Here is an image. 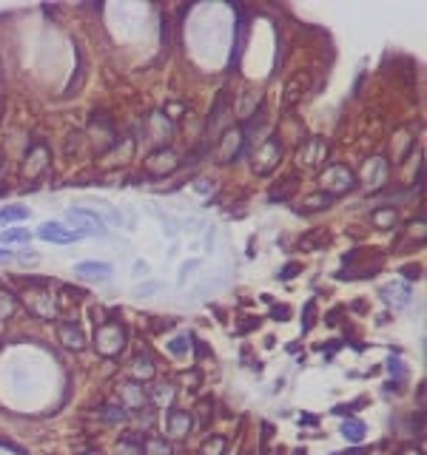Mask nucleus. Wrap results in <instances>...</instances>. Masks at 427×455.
<instances>
[{
	"instance_id": "20e7f679",
	"label": "nucleus",
	"mask_w": 427,
	"mask_h": 455,
	"mask_svg": "<svg viewBox=\"0 0 427 455\" xmlns=\"http://www.w3.org/2000/svg\"><path fill=\"white\" fill-rule=\"evenodd\" d=\"M66 222L72 225V231L80 234V237H106L109 234L106 222L94 210H86V208H69L66 210Z\"/></svg>"
},
{
	"instance_id": "f03ea898",
	"label": "nucleus",
	"mask_w": 427,
	"mask_h": 455,
	"mask_svg": "<svg viewBox=\"0 0 427 455\" xmlns=\"http://www.w3.org/2000/svg\"><path fill=\"white\" fill-rule=\"evenodd\" d=\"M319 182H322V193H328L331 199H336V196H342V193H348V191L356 188V174H353L348 165H328V168L322 171Z\"/></svg>"
},
{
	"instance_id": "ddd939ff",
	"label": "nucleus",
	"mask_w": 427,
	"mask_h": 455,
	"mask_svg": "<svg viewBox=\"0 0 427 455\" xmlns=\"http://www.w3.org/2000/svg\"><path fill=\"white\" fill-rule=\"evenodd\" d=\"M57 339H60L63 347H69V350H83V347H86V336H83L80 325H74V322H60V325H57Z\"/></svg>"
},
{
	"instance_id": "9d476101",
	"label": "nucleus",
	"mask_w": 427,
	"mask_h": 455,
	"mask_svg": "<svg viewBox=\"0 0 427 455\" xmlns=\"http://www.w3.org/2000/svg\"><path fill=\"white\" fill-rule=\"evenodd\" d=\"M194 429V418L188 410H179V407H171L168 415H165V435L174 438V441H182L188 438Z\"/></svg>"
},
{
	"instance_id": "b1692460",
	"label": "nucleus",
	"mask_w": 427,
	"mask_h": 455,
	"mask_svg": "<svg viewBox=\"0 0 427 455\" xmlns=\"http://www.w3.org/2000/svg\"><path fill=\"white\" fill-rule=\"evenodd\" d=\"M143 452H145V455H171V444H168L165 438H157V435H151V438H145V444H143Z\"/></svg>"
},
{
	"instance_id": "4c0bfd02",
	"label": "nucleus",
	"mask_w": 427,
	"mask_h": 455,
	"mask_svg": "<svg viewBox=\"0 0 427 455\" xmlns=\"http://www.w3.org/2000/svg\"><path fill=\"white\" fill-rule=\"evenodd\" d=\"M154 291H160V285H145V288H140V291H137V293H140V296H143V293H154Z\"/></svg>"
},
{
	"instance_id": "393cba45",
	"label": "nucleus",
	"mask_w": 427,
	"mask_h": 455,
	"mask_svg": "<svg viewBox=\"0 0 427 455\" xmlns=\"http://www.w3.org/2000/svg\"><path fill=\"white\" fill-rule=\"evenodd\" d=\"M32 234H29V228H6L4 234H0V242L4 245H15V242H29Z\"/></svg>"
},
{
	"instance_id": "6e6552de",
	"label": "nucleus",
	"mask_w": 427,
	"mask_h": 455,
	"mask_svg": "<svg viewBox=\"0 0 427 455\" xmlns=\"http://www.w3.org/2000/svg\"><path fill=\"white\" fill-rule=\"evenodd\" d=\"M145 171L151 174V176H168V174H174L177 168H179V159H177V154L171 151V148H157V151H151L148 157H145Z\"/></svg>"
},
{
	"instance_id": "a211bd4d",
	"label": "nucleus",
	"mask_w": 427,
	"mask_h": 455,
	"mask_svg": "<svg viewBox=\"0 0 427 455\" xmlns=\"http://www.w3.org/2000/svg\"><path fill=\"white\" fill-rule=\"evenodd\" d=\"M365 432H367V427H365V421H359V418H348V421L342 424V435H345V441H350V444H362V441H365Z\"/></svg>"
},
{
	"instance_id": "f3484780",
	"label": "nucleus",
	"mask_w": 427,
	"mask_h": 455,
	"mask_svg": "<svg viewBox=\"0 0 427 455\" xmlns=\"http://www.w3.org/2000/svg\"><path fill=\"white\" fill-rule=\"evenodd\" d=\"M382 299L387 305H393V308H407L410 305V291L404 285H387V288H382Z\"/></svg>"
},
{
	"instance_id": "2eb2a0df",
	"label": "nucleus",
	"mask_w": 427,
	"mask_h": 455,
	"mask_svg": "<svg viewBox=\"0 0 427 455\" xmlns=\"http://www.w3.org/2000/svg\"><path fill=\"white\" fill-rule=\"evenodd\" d=\"M120 395H123V401H120V404H123L126 410H140V407L145 404V398H148L140 381H128V384H123Z\"/></svg>"
},
{
	"instance_id": "72a5a7b5",
	"label": "nucleus",
	"mask_w": 427,
	"mask_h": 455,
	"mask_svg": "<svg viewBox=\"0 0 427 455\" xmlns=\"http://www.w3.org/2000/svg\"><path fill=\"white\" fill-rule=\"evenodd\" d=\"M288 316H291V308H288V305L274 308V319H277V322H288Z\"/></svg>"
},
{
	"instance_id": "cd10ccee",
	"label": "nucleus",
	"mask_w": 427,
	"mask_h": 455,
	"mask_svg": "<svg viewBox=\"0 0 427 455\" xmlns=\"http://www.w3.org/2000/svg\"><path fill=\"white\" fill-rule=\"evenodd\" d=\"M174 387L171 384H162V387H151V398H154V404H171L174 401Z\"/></svg>"
},
{
	"instance_id": "e433bc0d",
	"label": "nucleus",
	"mask_w": 427,
	"mask_h": 455,
	"mask_svg": "<svg viewBox=\"0 0 427 455\" xmlns=\"http://www.w3.org/2000/svg\"><path fill=\"white\" fill-rule=\"evenodd\" d=\"M390 364V373H396V376H404V367H401V361H387Z\"/></svg>"
},
{
	"instance_id": "c85d7f7f",
	"label": "nucleus",
	"mask_w": 427,
	"mask_h": 455,
	"mask_svg": "<svg viewBox=\"0 0 427 455\" xmlns=\"http://www.w3.org/2000/svg\"><path fill=\"white\" fill-rule=\"evenodd\" d=\"M117 455H143V444H140L137 438L126 435V438L120 441V446H117Z\"/></svg>"
},
{
	"instance_id": "aec40b11",
	"label": "nucleus",
	"mask_w": 427,
	"mask_h": 455,
	"mask_svg": "<svg viewBox=\"0 0 427 455\" xmlns=\"http://www.w3.org/2000/svg\"><path fill=\"white\" fill-rule=\"evenodd\" d=\"M370 222H373V228H379V231H390V228L396 225V210L393 208H376L370 213Z\"/></svg>"
},
{
	"instance_id": "5701e85b",
	"label": "nucleus",
	"mask_w": 427,
	"mask_h": 455,
	"mask_svg": "<svg viewBox=\"0 0 427 455\" xmlns=\"http://www.w3.org/2000/svg\"><path fill=\"white\" fill-rule=\"evenodd\" d=\"M29 216V208L23 205H6V208H0V225H9V222H21Z\"/></svg>"
},
{
	"instance_id": "58836bf2",
	"label": "nucleus",
	"mask_w": 427,
	"mask_h": 455,
	"mask_svg": "<svg viewBox=\"0 0 427 455\" xmlns=\"http://www.w3.org/2000/svg\"><path fill=\"white\" fill-rule=\"evenodd\" d=\"M12 259V251H6V248H0V262H9Z\"/></svg>"
},
{
	"instance_id": "412c9836",
	"label": "nucleus",
	"mask_w": 427,
	"mask_h": 455,
	"mask_svg": "<svg viewBox=\"0 0 427 455\" xmlns=\"http://www.w3.org/2000/svg\"><path fill=\"white\" fill-rule=\"evenodd\" d=\"M15 310H18V296L12 291H6V288H0V322L12 319Z\"/></svg>"
},
{
	"instance_id": "1a4fd4ad",
	"label": "nucleus",
	"mask_w": 427,
	"mask_h": 455,
	"mask_svg": "<svg viewBox=\"0 0 427 455\" xmlns=\"http://www.w3.org/2000/svg\"><path fill=\"white\" fill-rule=\"evenodd\" d=\"M38 237L43 240V242H52V245H72V242H80L83 237L80 234H74L69 225H63V222H43L40 228H38Z\"/></svg>"
},
{
	"instance_id": "6ab92c4d",
	"label": "nucleus",
	"mask_w": 427,
	"mask_h": 455,
	"mask_svg": "<svg viewBox=\"0 0 427 455\" xmlns=\"http://www.w3.org/2000/svg\"><path fill=\"white\" fill-rule=\"evenodd\" d=\"M331 196L328 193H322V191H316V193H311V196H305V202H302V213H319V210H328L331 208Z\"/></svg>"
},
{
	"instance_id": "bb28decb",
	"label": "nucleus",
	"mask_w": 427,
	"mask_h": 455,
	"mask_svg": "<svg viewBox=\"0 0 427 455\" xmlns=\"http://www.w3.org/2000/svg\"><path fill=\"white\" fill-rule=\"evenodd\" d=\"M151 123H154V131H151V137H162V134H165V140L171 137L174 125L165 120V114H154V117H151Z\"/></svg>"
},
{
	"instance_id": "9b49d317",
	"label": "nucleus",
	"mask_w": 427,
	"mask_h": 455,
	"mask_svg": "<svg viewBox=\"0 0 427 455\" xmlns=\"http://www.w3.org/2000/svg\"><path fill=\"white\" fill-rule=\"evenodd\" d=\"M308 86H311V77H308V72H296L288 83H285V94H282V103H285V108H294L302 97H305V91H308Z\"/></svg>"
},
{
	"instance_id": "2f4dec72",
	"label": "nucleus",
	"mask_w": 427,
	"mask_h": 455,
	"mask_svg": "<svg viewBox=\"0 0 427 455\" xmlns=\"http://www.w3.org/2000/svg\"><path fill=\"white\" fill-rule=\"evenodd\" d=\"M299 271H302V265H299V262H288V265L279 271V279H285V282H288V279H294Z\"/></svg>"
},
{
	"instance_id": "7c9ffc66",
	"label": "nucleus",
	"mask_w": 427,
	"mask_h": 455,
	"mask_svg": "<svg viewBox=\"0 0 427 455\" xmlns=\"http://www.w3.org/2000/svg\"><path fill=\"white\" fill-rule=\"evenodd\" d=\"M188 347H191V336H177L174 342H168V350H171L174 356H185Z\"/></svg>"
},
{
	"instance_id": "c756f323",
	"label": "nucleus",
	"mask_w": 427,
	"mask_h": 455,
	"mask_svg": "<svg viewBox=\"0 0 427 455\" xmlns=\"http://www.w3.org/2000/svg\"><path fill=\"white\" fill-rule=\"evenodd\" d=\"M103 418H106V421H126V418H128V410H126L123 404H109V407L103 410Z\"/></svg>"
},
{
	"instance_id": "473e14b6",
	"label": "nucleus",
	"mask_w": 427,
	"mask_h": 455,
	"mask_svg": "<svg viewBox=\"0 0 427 455\" xmlns=\"http://www.w3.org/2000/svg\"><path fill=\"white\" fill-rule=\"evenodd\" d=\"M319 240H325V231H316V234H311V237L299 240V248H316V242H319Z\"/></svg>"
},
{
	"instance_id": "39448f33",
	"label": "nucleus",
	"mask_w": 427,
	"mask_h": 455,
	"mask_svg": "<svg viewBox=\"0 0 427 455\" xmlns=\"http://www.w3.org/2000/svg\"><path fill=\"white\" fill-rule=\"evenodd\" d=\"M26 308L38 316V319H55V293L46 291L43 282H32V288L26 291Z\"/></svg>"
},
{
	"instance_id": "f257e3e1",
	"label": "nucleus",
	"mask_w": 427,
	"mask_h": 455,
	"mask_svg": "<svg viewBox=\"0 0 427 455\" xmlns=\"http://www.w3.org/2000/svg\"><path fill=\"white\" fill-rule=\"evenodd\" d=\"M128 344V330L120 319H100L94 327V350L103 359H117Z\"/></svg>"
},
{
	"instance_id": "ea45409f",
	"label": "nucleus",
	"mask_w": 427,
	"mask_h": 455,
	"mask_svg": "<svg viewBox=\"0 0 427 455\" xmlns=\"http://www.w3.org/2000/svg\"><path fill=\"white\" fill-rule=\"evenodd\" d=\"M0 191H4V165H0Z\"/></svg>"
},
{
	"instance_id": "4468645a",
	"label": "nucleus",
	"mask_w": 427,
	"mask_h": 455,
	"mask_svg": "<svg viewBox=\"0 0 427 455\" xmlns=\"http://www.w3.org/2000/svg\"><path fill=\"white\" fill-rule=\"evenodd\" d=\"M46 165H49V148H46L43 142H38V145L26 154V174H29V176H40V174L46 171Z\"/></svg>"
},
{
	"instance_id": "f8f14e48",
	"label": "nucleus",
	"mask_w": 427,
	"mask_h": 455,
	"mask_svg": "<svg viewBox=\"0 0 427 455\" xmlns=\"http://www.w3.org/2000/svg\"><path fill=\"white\" fill-rule=\"evenodd\" d=\"M74 274L80 276V279H86V282H97V285H106L109 279H111V265L109 262H80L77 268H74Z\"/></svg>"
},
{
	"instance_id": "a878e982",
	"label": "nucleus",
	"mask_w": 427,
	"mask_h": 455,
	"mask_svg": "<svg viewBox=\"0 0 427 455\" xmlns=\"http://www.w3.org/2000/svg\"><path fill=\"white\" fill-rule=\"evenodd\" d=\"M226 446H228V441H226L223 435H214V438H208V441L202 444L199 455H223V452H226Z\"/></svg>"
},
{
	"instance_id": "7ed1b4c3",
	"label": "nucleus",
	"mask_w": 427,
	"mask_h": 455,
	"mask_svg": "<svg viewBox=\"0 0 427 455\" xmlns=\"http://www.w3.org/2000/svg\"><path fill=\"white\" fill-rule=\"evenodd\" d=\"M282 154H285V148H282V140L274 134V137H265L260 145H257V151H254V174L257 176H268L279 162H282Z\"/></svg>"
},
{
	"instance_id": "c9c22d12",
	"label": "nucleus",
	"mask_w": 427,
	"mask_h": 455,
	"mask_svg": "<svg viewBox=\"0 0 427 455\" xmlns=\"http://www.w3.org/2000/svg\"><path fill=\"white\" fill-rule=\"evenodd\" d=\"M333 455H367L365 446H356V449H345V452H333Z\"/></svg>"
},
{
	"instance_id": "dca6fc26",
	"label": "nucleus",
	"mask_w": 427,
	"mask_h": 455,
	"mask_svg": "<svg viewBox=\"0 0 427 455\" xmlns=\"http://www.w3.org/2000/svg\"><path fill=\"white\" fill-rule=\"evenodd\" d=\"M154 373H157V367H154V361L148 359V356H134V361H131V376H134V381H151L154 378Z\"/></svg>"
},
{
	"instance_id": "423d86ee",
	"label": "nucleus",
	"mask_w": 427,
	"mask_h": 455,
	"mask_svg": "<svg viewBox=\"0 0 427 455\" xmlns=\"http://www.w3.org/2000/svg\"><path fill=\"white\" fill-rule=\"evenodd\" d=\"M328 159V140L325 137H308L299 148H296V162L305 168H322Z\"/></svg>"
},
{
	"instance_id": "4be33fe9",
	"label": "nucleus",
	"mask_w": 427,
	"mask_h": 455,
	"mask_svg": "<svg viewBox=\"0 0 427 455\" xmlns=\"http://www.w3.org/2000/svg\"><path fill=\"white\" fill-rule=\"evenodd\" d=\"M384 171H387V165H384V159H370L367 162V171H365V176H367V185H382L384 182Z\"/></svg>"
},
{
	"instance_id": "f704fd0d",
	"label": "nucleus",
	"mask_w": 427,
	"mask_h": 455,
	"mask_svg": "<svg viewBox=\"0 0 427 455\" xmlns=\"http://www.w3.org/2000/svg\"><path fill=\"white\" fill-rule=\"evenodd\" d=\"M401 274H404L407 279H421V268H418V265H407V268H401Z\"/></svg>"
},
{
	"instance_id": "0eeeda50",
	"label": "nucleus",
	"mask_w": 427,
	"mask_h": 455,
	"mask_svg": "<svg viewBox=\"0 0 427 455\" xmlns=\"http://www.w3.org/2000/svg\"><path fill=\"white\" fill-rule=\"evenodd\" d=\"M245 142H248V137H245V128H243V125L228 128V131L220 137V148H217L220 159H223V162H237V157L245 151Z\"/></svg>"
}]
</instances>
